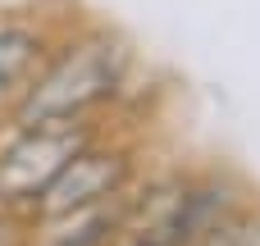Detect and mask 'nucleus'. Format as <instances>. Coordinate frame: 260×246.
<instances>
[{"label": "nucleus", "mask_w": 260, "mask_h": 246, "mask_svg": "<svg viewBox=\"0 0 260 246\" xmlns=\"http://www.w3.org/2000/svg\"><path fill=\"white\" fill-rule=\"evenodd\" d=\"M128 68H133L128 46L114 32H105V27L69 37L59 46L50 41L46 59L37 64V73L27 78L23 96L9 110V128L87 119L110 96H119V87L128 82Z\"/></svg>", "instance_id": "f257e3e1"}, {"label": "nucleus", "mask_w": 260, "mask_h": 246, "mask_svg": "<svg viewBox=\"0 0 260 246\" xmlns=\"http://www.w3.org/2000/svg\"><path fill=\"white\" fill-rule=\"evenodd\" d=\"M96 137L87 119L69 123H32L14 128L0 142V210L9 215H32L37 196L55 183V173Z\"/></svg>", "instance_id": "f03ea898"}, {"label": "nucleus", "mask_w": 260, "mask_h": 246, "mask_svg": "<svg viewBox=\"0 0 260 246\" xmlns=\"http://www.w3.org/2000/svg\"><path fill=\"white\" fill-rule=\"evenodd\" d=\"M133 173H137V151H133V146L91 137V142L55 173V183L37 196L32 219H59V215H69V210L110 201V196L128 192Z\"/></svg>", "instance_id": "7ed1b4c3"}, {"label": "nucleus", "mask_w": 260, "mask_h": 246, "mask_svg": "<svg viewBox=\"0 0 260 246\" xmlns=\"http://www.w3.org/2000/svg\"><path fill=\"white\" fill-rule=\"evenodd\" d=\"M46 50H50V37L37 23H27V18L0 23V114L14 110V100L23 96L27 78L46 59Z\"/></svg>", "instance_id": "20e7f679"}, {"label": "nucleus", "mask_w": 260, "mask_h": 246, "mask_svg": "<svg viewBox=\"0 0 260 246\" xmlns=\"http://www.w3.org/2000/svg\"><path fill=\"white\" fill-rule=\"evenodd\" d=\"M0 246H27V233H23L18 215H9V210H0Z\"/></svg>", "instance_id": "39448f33"}]
</instances>
